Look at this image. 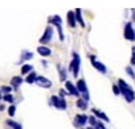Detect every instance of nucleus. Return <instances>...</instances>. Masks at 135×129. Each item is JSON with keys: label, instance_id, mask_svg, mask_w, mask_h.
I'll return each mask as SVG.
<instances>
[{"label": "nucleus", "instance_id": "1", "mask_svg": "<svg viewBox=\"0 0 135 129\" xmlns=\"http://www.w3.org/2000/svg\"><path fill=\"white\" fill-rule=\"evenodd\" d=\"M118 85H119V88H120V92H122L123 97H124V100L127 102H132L135 100V92L132 90L131 86L127 82H124L123 79H119L118 81Z\"/></svg>", "mask_w": 135, "mask_h": 129}, {"label": "nucleus", "instance_id": "2", "mask_svg": "<svg viewBox=\"0 0 135 129\" xmlns=\"http://www.w3.org/2000/svg\"><path fill=\"white\" fill-rule=\"evenodd\" d=\"M80 63H81L80 55H78L77 52H73V59L69 64V70L73 73V77H77L78 75V71H80Z\"/></svg>", "mask_w": 135, "mask_h": 129}, {"label": "nucleus", "instance_id": "3", "mask_svg": "<svg viewBox=\"0 0 135 129\" xmlns=\"http://www.w3.org/2000/svg\"><path fill=\"white\" fill-rule=\"evenodd\" d=\"M49 22H50L53 26L57 27V30H58V35H60V40H64L65 36H64V30H62V20H61V18H60L58 15H54V16L49 18Z\"/></svg>", "mask_w": 135, "mask_h": 129}, {"label": "nucleus", "instance_id": "4", "mask_svg": "<svg viewBox=\"0 0 135 129\" xmlns=\"http://www.w3.org/2000/svg\"><path fill=\"white\" fill-rule=\"evenodd\" d=\"M50 105H53L54 108H57V109H60V110H65L66 106H68L65 98H62V97H57V95H51Z\"/></svg>", "mask_w": 135, "mask_h": 129}, {"label": "nucleus", "instance_id": "5", "mask_svg": "<svg viewBox=\"0 0 135 129\" xmlns=\"http://www.w3.org/2000/svg\"><path fill=\"white\" fill-rule=\"evenodd\" d=\"M77 88L81 93V98H84L85 101H89V92H88V88H86V82L84 79H78L77 81Z\"/></svg>", "mask_w": 135, "mask_h": 129}, {"label": "nucleus", "instance_id": "6", "mask_svg": "<svg viewBox=\"0 0 135 129\" xmlns=\"http://www.w3.org/2000/svg\"><path fill=\"white\" fill-rule=\"evenodd\" d=\"M51 38H53V27L47 26L46 30H45V32H43V35L39 39V43L41 45H46V43H49L51 40Z\"/></svg>", "mask_w": 135, "mask_h": 129}, {"label": "nucleus", "instance_id": "7", "mask_svg": "<svg viewBox=\"0 0 135 129\" xmlns=\"http://www.w3.org/2000/svg\"><path fill=\"white\" fill-rule=\"evenodd\" d=\"M88 120H89V117L86 114H76L74 120H73V124L77 128H84V125L88 122Z\"/></svg>", "mask_w": 135, "mask_h": 129}, {"label": "nucleus", "instance_id": "8", "mask_svg": "<svg viewBox=\"0 0 135 129\" xmlns=\"http://www.w3.org/2000/svg\"><path fill=\"white\" fill-rule=\"evenodd\" d=\"M89 59H91L92 66H93L97 71H100L101 74H107V67H105V64H103L101 62H99V61L96 59L95 55H91V57H89Z\"/></svg>", "mask_w": 135, "mask_h": 129}, {"label": "nucleus", "instance_id": "9", "mask_svg": "<svg viewBox=\"0 0 135 129\" xmlns=\"http://www.w3.org/2000/svg\"><path fill=\"white\" fill-rule=\"evenodd\" d=\"M124 38L127 40H135V31L132 28L131 22H127L126 26H124Z\"/></svg>", "mask_w": 135, "mask_h": 129}, {"label": "nucleus", "instance_id": "10", "mask_svg": "<svg viewBox=\"0 0 135 129\" xmlns=\"http://www.w3.org/2000/svg\"><path fill=\"white\" fill-rule=\"evenodd\" d=\"M65 89L68 90V93H69L70 95H74V97H78L81 94L80 90H78V88H77V85H73V82H70V81L65 82Z\"/></svg>", "mask_w": 135, "mask_h": 129}, {"label": "nucleus", "instance_id": "11", "mask_svg": "<svg viewBox=\"0 0 135 129\" xmlns=\"http://www.w3.org/2000/svg\"><path fill=\"white\" fill-rule=\"evenodd\" d=\"M37 83L41 86V88H43V89H49V88L53 86V82L49 78L43 77V75H38V77H37Z\"/></svg>", "mask_w": 135, "mask_h": 129}, {"label": "nucleus", "instance_id": "12", "mask_svg": "<svg viewBox=\"0 0 135 129\" xmlns=\"http://www.w3.org/2000/svg\"><path fill=\"white\" fill-rule=\"evenodd\" d=\"M68 24L70 27L77 26V18H76V11H69L68 12Z\"/></svg>", "mask_w": 135, "mask_h": 129}, {"label": "nucleus", "instance_id": "13", "mask_svg": "<svg viewBox=\"0 0 135 129\" xmlns=\"http://www.w3.org/2000/svg\"><path fill=\"white\" fill-rule=\"evenodd\" d=\"M37 51L39 52L41 57H50V55H51V50H50L47 46H38Z\"/></svg>", "mask_w": 135, "mask_h": 129}, {"label": "nucleus", "instance_id": "14", "mask_svg": "<svg viewBox=\"0 0 135 129\" xmlns=\"http://www.w3.org/2000/svg\"><path fill=\"white\" fill-rule=\"evenodd\" d=\"M92 112H93V114H95L97 118H100V120H103V121H105V122H109V118H108V116H107L105 113H103L101 110H99V109H96V108H93Z\"/></svg>", "mask_w": 135, "mask_h": 129}, {"label": "nucleus", "instance_id": "15", "mask_svg": "<svg viewBox=\"0 0 135 129\" xmlns=\"http://www.w3.org/2000/svg\"><path fill=\"white\" fill-rule=\"evenodd\" d=\"M76 105H77L78 109H81V110H86L88 109V101H85L84 98H78Z\"/></svg>", "mask_w": 135, "mask_h": 129}, {"label": "nucleus", "instance_id": "16", "mask_svg": "<svg viewBox=\"0 0 135 129\" xmlns=\"http://www.w3.org/2000/svg\"><path fill=\"white\" fill-rule=\"evenodd\" d=\"M22 82H23V78L22 77H14L12 79H11V86H12L14 89H18L22 85Z\"/></svg>", "mask_w": 135, "mask_h": 129}, {"label": "nucleus", "instance_id": "17", "mask_svg": "<svg viewBox=\"0 0 135 129\" xmlns=\"http://www.w3.org/2000/svg\"><path fill=\"white\" fill-rule=\"evenodd\" d=\"M76 11V18H77V23L80 24L81 27H85V22H84V19H83V15H81V9L80 8H77V9H74Z\"/></svg>", "mask_w": 135, "mask_h": 129}, {"label": "nucleus", "instance_id": "18", "mask_svg": "<svg viewBox=\"0 0 135 129\" xmlns=\"http://www.w3.org/2000/svg\"><path fill=\"white\" fill-rule=\"evenodd\" d=\"M37 77H38L37 73H35V71H31L30 74H27V77H26V79H25V81H26L27 83H30V85H31V83H34V82H37Z\"/></svg>", "mask_w": 135, "mask_h": 129}, {"label": "nucleus", "instance_id": "19", "mask_svg": "<svg viewBox=\"0 0 135 129\" xmlns=\"http://www.w3.org/2000/svg\"><path fill=\"white\" fill-rule=\"evenodd\" d=\"M31 58H32V52L31 51H23V52H22V57H20L19 62L22 63L23 61H27V59H31Z\"/></svg>", "mask_w": 135, "mask_h": 129}, {"label": "nucleus", "instance_id": "20", "mask_svg": "<svg viewBox=\"0 0 135 129\" xmlns=\"http://www.w3.org/2000/svg\"><path fill=\"white\" fill-rule=\"evenodd\" d=\"M31 71H32V66H31V64L26 63V64H23V66H22V74H23V75H27V74H30Z\"/></svg>", "mask_w": 135, "mask_h": 129}, {"label": "nucleus", "instance_id": "21", "mask_svg": "<svg viewBox=\"0 0 135 129\" xmlns=\"http://www.w3.org/2000/svg\"><path fill=\"white\" fill-rule=\"evenodd\" d=\"M6 124H7L8 126H11L12 129H22V125L18 124V122H15V121H12V120H7Z\"/></svg>", "mask_w": 135, "mask_h": 129}, {"label": "nucleus", "instance_id": "22", "mask_svg": "<svg viewBox=\"0 0 135 129\" xmlns=\"http://www.w3.org/2000/svg\"><path fill=\"white\" fill-rule=\"evenodd\" d=\"M58 73H60V79L61 81H66V70H64L60 64H58Z\"/></svg>", "mask_w": 135, "mask_h": 129}, {"label": "nucleus", "instance_id": "23", "mask_svg": "<svg viewBox=\"0 0 135 129\" xmlns=\"http://www.w3.org/2000/svg\"><path fill=\"white\" fill-rule=\"evenodd\" d=\"M88 122L89 124H91V126H97V117L93 114V116H91V117H89V120H88Z\"/></svg>", "mask_w": 135, "mask_h": 129}, {"label": "nucleus", "instance_id": "24", "mask_svg": "<svg viewBox=\"0 0 135 129\" xmlns=\"http://www.w3.org/2000/svg\"><path fill=\"white\" fill-rule=\"evenodd\" d=\"M126 73L130 75V77H131L132 79H135V71H134L132 66H127V67H126Z\"/></svg>", "mask_w": 135, "mask_h": 129}, {"label": "nucleus", "instance_id": "25", "mask_svg": "<svg viewBox=\"0 0 135 129\" xmlns=\"http://www.w3.org/2000/svg\"><path fill=\"white\" fill-rule=\"evenodd\" d=\"M3 100L6 102H14V97H12V94H11V93H7V94L3 95Z\"/></svg>", "mask_w": 135, "mask_h": 129}, {"label": "nucleus", "instance_id": "26", "mask_svg": "<svg viewBox=\"0 0 135 129\" xmlns=\"http://www.w3.org/2000/svg\"><path fill=\"white\" fill-rule=\"evenodd\" d=\"M112 92H114V94L115 95H119V94H122V92H120V88H119V85H112Z\"/></svg>", "mask_w": 135, "mask_h": 129}, {"label": "nucleus", "instance_id": "27", "mask_svg": "<svg viewBox=\"0 0 135 129\" xmlns=\"http://www.w3.org/2000/svg\"><path fill=\"white\" fill-rule=\"evenodd\" d=\"M131 66H135V46H132V49H131Z\"/></svg>", "mask_w": 135, "mask_h": 129}, {"label": "nucleus", "instance_id": "28", "mask_svg": "<svg viewBox=\"0 0 135 129\" xmlns=\"http://www.w3.org/2000/svg\"><path fill=\"white\" fill-rule=\"evenodd\" d=\"M15 110H16L15 105H11V106L8 108V114H9L11 117H14V116H15Z\"/></svg>", "mask_w": 135, "mask_h": 129}, {"label": "nucleus", "instance_id": "29", "mask_svg": "<svg viewBox=\"0 0 135 129\" xmlns=\"http://www.w3.org/2000/svg\"><path fill=\"white\" fill-rule=\"evenodd\" d=\"M14 88H12V86H3V88H2V92L4 93V94H7V93H11V90H12Z\"/></svg>", "mask_w": 135, "mask_h": 129}, {"label": "nucleus", "instance_id": "30", "mask_svg": "<svg viewBox=\"0 0 135 129\" xmlns=\"http://www.w3.org/2000/svg\"><path fill=\"white\" fill-rule=\"evenodd\" d=\"M66 94H69V93H68V90H64V89H61V90H60V97H62V98H64V97H65Z\"/></svg>", "mask_w": 135, "mask_h": 129}, {"label": "nucleus", "instance_id": "31", "mask_svg": "<svg viewBox=\"0 0 135 129\" xmlns=\"http://www.w3.org/2000/svg\"><path fill=\"white\" fill-rule=\"evenodd\" d=\"M97 128H99V129H107V128L104 126L103 122H97Z\"/></svg>", "mask_w": 135, "mask_h": 129}, {"label": "nucleus", "instance_id": "32", "mask_svg": "<svg viewBox=\"0 0 135 129\" xmlns=\"http://www.w3.org/2000/svg\"><path fill=\"white\" fill-rule=\"evenodd\" d=\"M132 20L135 22V11H134V14H132Z\"/></svg>", "mask_w": 135, "mask_h": 129}]
</instances>
